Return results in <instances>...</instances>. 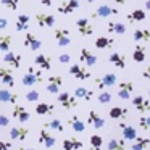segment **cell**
<instances>
[{
    "label": "cell",
    "instance_id": "obj_48",
    "mask_svg": "<svg viewBox=\"0 0 150 150\" xmlns=\"http://www.w3.org/2000/svg\"><path fill=\"white\" fill-rule=\"evenodd\" d=\"M8 28V20L7 18H0V29H7Z\"/></svg>",
    "mask_w": 150,
    "mask_h": 150
},
{
    "label": "cell",
    "instance_id": "obj_32",
    "mask_svg": "<svg viewBox=\"0 0 150 150\" xmlns=\"http://www.w3.org/2000/svg\"><path fill=\"white\" fill-rule=\"evenodd\" d=\"M145 20V11L137 8V10H132L129 15H127V21L129 23H140V21Z\"/></svg>",
    "mask_w": 150,
    "mask_h": 150
},
{
    "label": "cell",
    "instance_id": "obj_55",
    "mask_svg": "<svg viewBox=\"0 0 150 150\" xmlns=\"http://www.w3.org/2000/svg\"><path fill=\"white\" fill-rule=\"evenodd\" d=\"M149 95H150V89H149Z\"/></svg>",
    "mask_w": 150,
    "mask_h": 150
},
{
    "label": "cell",
    "instance_id": "obj_25",
    "mask_svg": "<svg viewBox=\"0 0 150 150\" xmlns=\"http://www.w3.org/2000/svg\"><path fill=\"white\" fill-rule=\"evenodd\" d=\"M68 124H69V127H71L74 132H84L86 131V123L79 120L78 115H73V116L68 120Z\"/></svg>",
    "mask_w": 150,
    "mask_h": 150
},
{
    "label": "cell",
    "instance_id": "obj_13",
    "mask_svg": "<svg viewBox=\"0 0 150 150\" xmlns=\"http://www.w3.org/2000/svg\"><path fill=\"white\" fill-rule=\"evenodd\" d=\"M13 110H11V116L15 118V120H18L20 123H28V121L31 120V113L26 110L24 107H21V105H16L13 103Z\"/></svg>",
    "mask_w": 150,
    "mask_h": 150
},
{
    "label": "cell",
    "instance_id": "obj_41",
    "mask_svg": "<svg viewBox=\"0 0 150 150\" xmlns=\"http://www.w3.org/2000/svg\"><path fill=\"white\" fill-rule=\"evenodd\" d=\"M97 100L100 102V103H110L111 102V94L103 89V91H100V94L97 95Z\"/></svg>",
    "mask_w": 150,
    "mask_h": 150
},
{
    "label": "cell",
    "instance_id": "obj_16",
    "mask_svg": "<svg viewBox=\"0 0 150 150\" xmlns=\"http://www.w3.org/2000/svg\"><path fill=\"white\" fill-rule=\"evenodd\" d=\"M0 81L2 84L7 87H15V76H13V69L11 68H0Z\"/></svg>",
    "mask_w": 150,
    "mask_h": 150
},
{
    "label": "cell",
    "instance_id": "obj_8",
    "mask_svg": "<svg viewBox=\"0 0 150 150\" xmlns=\"http://www.w3.org/2000/svg\"><path fill=\"white\" fill-rule=\"evenodd\" d=\"M58 102L65 110H73V108L78 107V98L69 95L68 92H58Z\"/></svg>",
    "mask_w": 150,
    "mask_h": 150
},
{
    "label": "cell",
    "instance_id": "obj_19",
    "mask_svg": "<svg viewBox=\"0 0 150 150\" xmlns=\"http://www.w3.org/2000/svg\"><path fill=\"white\" fill-rule=\"evenodd\" d=\"M62 86H63L62 76H50L49 81H47V92H50V94H58Z\"/></svg>",
    "mask_w": 150,
    "mask_h": 150
},
{
    "label": "cell",
    "instance_id": "obj_4",
    "mask_svg": "<svg viewBox=\"0 0 150 150\" xmlns=\"http://www.w3.org/2000/svg\"><path fill=\"white\" fill-rule=\"evenodd\" d=\"M118 13H120V10L111 7V5H100V7L91 15V18H94V20L95 18H108V16H116Z\"/></svg>",
    "mask_w": 150,
    "mask_h": 150
},
{
    "label": "cell",
    "instance_id": "obj_44",
    "mask_svg": "<svg viewBox=\"0 0 150 150\" xmlns=\"http://www.w3.org/2000/svg\"><path fill=\"white\" fill-rule=\"evenodd\" d=\"M139 126H140V129H144V131H147V129H150V116H142V118H139Z\"/></svg>",
    "mask_w": 150,
    "mask_h": 150
},
{
    "label": "cell",
    "instance_id": "obj_2",
    "mask_svg": "<svg viewBox=\"0 0 150 150\" xmlns=\"http://www.w3.org/2000/svg\"><path fill=\"white\" fill-rule=\"evenodd\" d=\"M37 142L40 144V145H44L45 149H52V147H55L57 144V137L52 136L50 134V131L47 129V127H40L39 131V137H37Z\"/></svg>",
    "mask_w": 150,
    "mask_h": 150
},
{
    "label": "cell",
    "instance_id": "obj_14",
    "mask_svg": "<svg viewBox=\"0 0 150 150\" xmlns=\"http://www.w3.org/2000/svg\"><path fill=\"white\" fill-rule=\"evenodd\" d=\"M21 62H23V57L20 55V53H13V52H5L4 55V63L5 65H8L10 68H20L21 66Z\"/></svg>",
    "mask_w": 150,
    "mask_h": 150
},
{
    "label": "cell",
    "instance_id": "obj_42",
    "mask_svg": "<svg viewBox=\"0 0 150 150\" xmlns=\"http://www.w3.org/2000/svg\"><path fill=\"white\" fill-rule=\"evenodd\" d=\"M0 4L4 5V7H7L8 10L15 11L18 8V4H20V0H0Z\"/></svg>",
    "mask_w": 150,
    "mask_h": 150
},
{
    "label": "cell",
    "instance_id": "obj_43",
    "mask_svg": "<svg viewBox=\"0 0 150 150\" xmlns=\"http://www.w3.org/2000/svg\"><path fill=\"white\" fill-rule=\"evenodd\" d=\"M39 97H40V94L37 91H29L26 95H24V98H26L28 102H37V100H39Z\"/></svg>",
    "mask_w": 150,
    "mask_h": 150
},
{
    "label": "cell",
    "instance_id": "obj_40",
    "mask_svg": "<svg viewBox=\"0 0 150 150\" xmlns=\"http://www.w3.org/2000/svg\"><path fill=\"white\" fill-rule=\"evenodd\" d=\"M91 150H102V145H103V139H102V136H98V134H94V136H91Z\"/></svg>",
    "mask_w": 150,
    "mask_h": 150
},
{
    "label": "cell",
    "instance_id": "obj_52",
    "mask_svg": "<svg viewBox=\"0 0 150 150\" xmlns=\"http://www.w3.org/2000/svg\"><path fill=\"white\" fill-rule=\"evenodd\" d=\"M115 4H118V5H124L126 4V0H113Z\"/></svg>",
    "mask_w": 150,
    "mask_h": 150
},
{
    "label": "cell",
    "instance_id": "obj_5",
    "mask_svg": "<svg viewBox=\"0 0 150 150\" xmlns=\"http://www.w3.org/2000/svg\"><path fill=\"white\" fill-rule=\"evenodd\" d=\"M53 37H55L57 44L60 47H68L71 44V36H69V29H65V28H60V29L53 31Z\"/></svg>",
    "mask_w": 150,
    "mask_h": 150
},
{
    "label": "cell",
    "instance_id": "obj_37",
    "mask_svg": "<svg viewBox=\"0 0 150 150\" xmlns=\"http://www.w3.org/2000/svg\"><path fill=\"white\" fill-rule=\"evenodd\" d=\"M26 29H29V16L20 15L16 18V31H26Z\"/></svg>",
    "mask_w": 150,
    "mask_h": 150
},
{
    "label": "cell",
    "instance_id": "obj_50",
    "mask_svg": "<svg viewBox=\"0 0 150 150\" xmlns=\"http://www.w3.org/2000/svg\"><path fill=\"white\" fill-rule=\"evenodd\" d=\"M142 78L147 79V81H150V66H149V68H145V71L142 73Z\"/></svg>",
    "mask_w": 150,
    "mask_h": 150
},
{
    "label": "cell",
    "instance_id": "obj_26",
    "mask_svg": "<svg viewBox=\"0 0 150 150\" xmlns=\"http://www.w3.org/2000/svg\"><path fill=\"white\" fill-rule=\"evenodd\" d=\"M145 53H147V50H145V45L144 44H137L136 47H134V52H132V60L136 63H142V62H145Z\"/></svg>",
    "mask_w": 150,
    "mask_h": 150
},
{
    "label": "cell",
    "instance_id": "obj_23",
    "mask_svg": "<svg viewBox=\"0 0 150 150\" xmlns=\"http://www.w3.org/2000/svg\"><path fill=\"white\" fill-rule=\"evenodd\" d=\"M111 120H127V115H129V110L126 107H111L110 111H108Z\"/></svg>",
    "mask_w": 150,
    "mask_h": 150
},
{
    "label": "cell",
    "instance_id": "obj_30",
    "mask_svg": "<svg viewBox=\"0 0 150 150\" xmlns=\"http://www.w3.org/2000/svg\"><path fill=\"white\" fill-rule=\"evenodd\" d=\"M74 97H76V98H82V100L89 102V100H92V98H94V91H91V89H86V87H76Z\"/></svg>",
    "mask_w": 150,
    "mask_h": 150
},
{
    "label": "cell",
    "instance_id": "obj_9",
    "mask_svg": "<svg viewBox=\"0 0 150 150\" xmlns=\"http://www.w3.org/2000/svg\"><path fill=\"white\" fill-rule=\"evenodd\" d=\"M24 47L33 50V52H37L42 47V42H40V39L34 33H26L24 34Z\"/></svg>",
    "mask_w": 150,
    "mask_h": 150
},
{
    "label": "cell",
    "instance_id": "obj_31",
    "mask_svg": "<svg viewBox=\"0 0 150 150\" xmlns=\"http://www.w3.org/2000/svg\"><path fill=\"white\" fill-rule=\"evenodd\" d=\"M107 31L113 34H124L126 33V26L123 23H118V21H110L107 24Z\"/></svg>",
    "mask_w": 150,
    "mask_h": 150
},
{
    "label": "cell",
    "instance_id": "obj_15",
    "mask_svg": "<svg viewBox=\"0 0 150 150\" xmlns=\"http://www.w3.org/2000/svg\"><path fill=\"white\" fill-rule=\"evenodd\" d=\"M79 0H65L58 5V13L62 15H69V13H74L76 10L79 8Z\"/></svg>",
    "mask_w": 150,
    "mask_h": 150
},
{
    "label": "cell",
    "instance_id": "obj_54",
    "mask_svg": "<svg viewBox=\"0 0 150 150\" xmlns=\"http://www.w3.org/2000/svg\"><path fill=\"white\" fill-rule=\"evenodd\" d=\"M86 2H87V4H94L95 0H86Z\"/></svg>",
    "mask_w": 150,
    "mask_h": 150
},
{
    "label": "cell",
    "instance_id": "obj_46",
    "mask_svg": "<svg viewBox=\"0 0 150 150\" xmlns=\"http://www.w3.org/2000/svg\"><path fill=\"white\" fill-rule=\"evenodd\" d=\"M10 124V118L5 115H0V127H7Z\"/></svg>",
    "mask_w": 150,
    "mask_h": 150
},
{
    "label": "cell",
    "instance_id": "obj_45",
    "mask_svg": "<svg viewBox=\"0 0 150 150\" xmlns=\"http://www.w3.org/2000/svg\"><path fill=\"white\" fill-rule=\"evenodd\" d=\"M58 62L62 63V65H68V63L71 62V57H69L68 53H60V55H58Z\"/></svg>",
    "mask_w": 150,
    "mask_h": 150
},
{
    "label": "cell",
    "instance_id": "obj_51",
    "mask_svg": "<svg viewBox=\"0 0 150 150\" xmlns=\"http://www.w3.org/2000/svg\"><path fill=\"white\" fill-rule=\"evenodd\" d=\"M16 150H36V149H29V147H24V145H20V147H16Z\"/></svg>",
    "mask_w": 150,
    "mask_h": 150
},
{
    "label": "cell",
    "instance_id": "obj_33",
    "mask_svg": "<svg viewBox=\"0 0 150 150\" xmlns=\"http://www.w3.org/2000/svg\"><path fill=\"white\" fill-rule=\"evenodd\" d=\"M113 44H115V40L111 39V37H105V36L97 37V40H95V47H97V49H100V50L111 49V47H113Z\"/></svg>",
    "mask_w": 150,
    "mask_h": 150
},
{
    "label": "cell",
    "instance_id": "obj_35",
    "mask_svg": "<svg viewBox=\"0 0 150 150\" xmlns=\"http://www.w3.org/2000/svg\"><path fill=\"white\" fill-rule=\"evenodd\" d=\"M55 111V105L52 103H37L36 105V113L37 115H52Z\"/></svg>",
    "mask_w": 150,
    "mask_h": 150
},
{
    "label": "cell",
    "instance_id": "obj_20",
    "mask_svg": "<svg viewBox=\"0 0 150 150\" xmlns=\"http://www.w3.org/2000/svg\"><path fill=\"white\" fill-rule=\"evenodd\" d=\"M132 105L136 107V110L139 111V113H145V111L150 110V100H147L145 97H142V95L132 97Z\"/></svg>",
    "mask_w": 150,
    "mask_h": 150
},
{
    "label": "cell",
    "instance_id": "obj_47",
    "mask_svg": "<svg viewBox=\"0 0 150 150\" xmlns=\"http://www.w3.org/2000/svg\"><path fill=\"white\" fill-rule=\"evenodd\" d=\"M0 150H13V144H11V142H4V140H0Z\"/></svg>",
    "mask_w": 150,
    "mask_h": 150
},
{
    "label": "cell",
    "instance_id": "obj_28",
    "mask_svg": "<svg viewBox=\"0 0 150 150\" xmlns=\"http://www.w3.org/2000/svg\"><path fill=\"white\" fill-rule=\"evenodd\" d=\"M16 100H18V94H13L8 89H0V102L13 105V103H16Z\"/></svg>",
    "mask_w": 150,
    "mask_h": 150
},
{
    "label": "cell",
    "instance_id": "obj_34",
    "mask_svg": "<svg viewBox=\"0 0 150 150\" xmlns=\"http://www.w3.org/2000/svg\"><path fill=\"white\" fill-rule=\"evenodd\" d=\"M149 145H150V139H149V137H139V136H136L134 144H132V150H145Z\"/></svg>",
    "mask_w": 150,
    "mask_h": 150
},
{
    "label": "cell",
    "instance_id": "obj_17",
    "mask_svg": "<svg viewBox=\"0 0 150 150\" xmlns=\"http://www.w3.org/2000/svg\"><path fill=\"white\" fill-rule=\"evenodd\" d=\"M87 124H91L94 129H102V127H105V120L97 111L91 110L89 111V116H87Z\"/></svg>",
    "mask_w": 150,
    "mask_h": 150
},
{
    "label": "cell",
    "instance_id": "obj_11",
    "mask_svg": "<svg viewBox=\"0 0 150 150\" xmlns=\"http://www.w3.org/2000/svg\"><path fill=\"white\" fill-rule=\"evenodd\" d=\"M29 127H24V126H15L10 129V139L11 140H18V142H23V140L28 139L29 136Z\"/></svg>",
    "mask_w": 150,
    "mask_h": 150
},
{
    "label": "cell",
    "instance_id": "obj_12",
    "mask_svg": "<svg viewBox=\"0 0 150 150\" xmlns=\"http://www.w3.org/2000/svg\"><path fill=\"white\" fill-rule=\"evenodd\" d=\"M132 91H134L132 81H121L120 87H118V97H120L121 100H129Z\"/></svg>",
    "mask_w": 150,
    "mask_h": 150
},
{
    "label": "cell",
    "instance_id": "obj_53",
    "mask_svg": "<svg viewBox=\"0 0 150 150\" xmlns=\"http://www.w3.org/2000/svg\"><path fill=\"white\" fill-rule=\"evenodd\" d=\"M145 10L150 11V0H147V2H145Z\"/></svg>",
    "mask_w": 150,
    "mask_h": 150
},
{
    "label": "cell",
    "instance_id": "obj_49",
    "mask_svg": "<svg viewBox=\"0 0 150 150\" xmlns=\"http://www.w3.org/2000/svg\"><path fill=\"white\" fill-rule=\"evenodd\" d=\"M39 4H42L44 7H52L53 5V0H37Z\"/></svg>",
    "mask_w": 150,
    "mask_h": 150
},
{
    "label": "cell",
    "instance_id": "obj_3",
    "mask_svg": "<svg viewBox=\"0 0 150 150\" xmlns=\"http://www.w3.org/2000/svg\"><path fill=\"white\" fill-rule=\"evenodd\" d=\"M95 87L100 89V91H103V89L107 87H111V86L116 84V74L115 73H107V74H103L102 78H97L94 81Z\"/></svg>",
    "mask_w": 150,
    "mask_h": 150
},
{
    "label": "cell",
    "instance_id": "obj_36",
    "mask_svg": "<svg viewBox=\"0 0 150 150\" xmlns=\"http://www.w3.org/2000/svg\"><path fill=\"white\" fill-rule=\"evenodd\" d=\"M44 127H47V129H53V131H58V132H63V131H65L63 123L60 120H57V118L45 121V123H44Z\"/></svg>",
    "mask_w": 150,
    "mask_h": 150
},
{
    "label": "cell",
    "instance_id": "obj_18",
    "mask_svg": "<svg viewBox=\"0 0 150 150\" xmlns=\"http://www.w3.org/2000/svg\"><path fill=\"white\" fill-rule=\"evenodd\" d=\"M36 21L40 28H53L55 26V16L49 13H37Z\"/></svg>",
    "mask_w": 150,
    "mask_h": 150
},
{
    "label": "cell",
    "instance_id": "obj_24",
    "mask_svg": "<svg viewBox=\"0 0 150 150\" xmlns=\"http://www.w3.org/2000/svg\"><path fill=\"white\" fill-rule=\"evenodd\" d=\"M108 62H110L115 68H120V69L126 68V57H124L123 53H118V52L111 53V55L108 57Z\"/></svg>",
    "mask_w": 150,
    "mask_h": 150
},
{
    "label": "cell",
    "instance_id": "obj_6",
    "mask_svg": "<svg viewBox=\"0 0 150 150\" xmlns=\"http://www.w3.org/2000/svg\"><path fill=\"white\" fill-rule=\"evenodd\" d=\"M76 28H78L79 34L84 37H89L94 34V26H92L91 20H87V18H79V20H76Z\"/></svg>",
    "mask_w": 150,
    "mask_h": 150
},
{
    "label": "cell",
    "instance_id": "obj_21",
    "mask_svg": "<svg viewBox=\"0 0 150 150\" xmlns=\"http://www.w3.org/2000/svg\"><path fill=\"white\" fill-rule=\"evenodd\" d=\"M34 63H36V66H37V68H40V69H45V71L52 69V58H50L49 55L39 53V55L34 57Z\"/></svg>",
    "mask_w": 150,
    "mask_h": 150
},
{
    "label": "cell",
    "instance_id": "obj_7",
    "mask_svg": "<svg viewBox=\"0 0 150 150\" xmlns=\"http://www.w3.org/2000/svg\"><path fill=\"white\" fill-rule=\"evenodd\" d=\"M69 74L73 76V78H76L78 81H87V79H91V71H89L87 68H82L81 65H71L69 66Z\"/></svg>",
    "mask_w": 150,
    "mask_h": 150
},
{
    "label": "cell",
    "instance_id": "obj_10",
    "mask_svg": "<svg viewBox=\"0 0 150 150\" xmlns=\"http://www.w3.org/2000/svg\"><path fill=\"white\" fill-rule=\"evenodd\" d=\"M79 62L82 63V65H86L87 68H92V66L97 63V55H94V52H91L89 49H81V52H79Z\"/></svg>",
    "mask_w": 150,
    "mask_h": 150
},
{
    "label": "cell",
    "instance_id": "obj_27",
    "mask_svg": "<svg viewBox=\"0 0 150 150\" xmlns=\"http://www.w3.org/2000/svg\"><path fill=\"white\" fill-rule=\"evenodd\" d=\"M84 147L82 140L76 139V137H69V139L63 140V150H81Z\"/></svg>",
    "mask_w": 150,
    "mask_h": 150
},
{
    "label": "cell",
    "instance_id": "obj_29",
    "mask_svg": "<svg viewBox=\"0 0 150 150\" xmlns=\"http://www.w3.org/2000/svg\"><path fill=\"white\" fill-rule=\"evenodd\" d=\"M132 39L136 42H149L150 40V29H142V28H137L132 33Z\"/></svg>",
    "mask_w": 150,
    "mask_h": 150
},
{
    "label": "cell",
    "instance_id": "obj_1",
    "mask_svg": "<svg viewBox=\"0 0 150 150\" xmlns=\"http://www.w3.org/2000/svg\"><path fill=\"white\" fill-rule=\"evenodd\" d=\"M23 86H26V87H31V86L37 84V82H42L44 78H42V69L37 68V66H29V69H28V73L23 76Z\"/></svg>",
    "mask_w": 150,
    "mask_h": 150
},
{
    "label": "cell",
    "instance_id": "obj_22",
    "mask_svg": "<svg viewBox=\"0 0 150 150\" xmlns=\"http://www.w3.org/2000/svg\"><path fill=\"white\" fill-rule=\"evenodd\" d=\"M120 129L123 131V139L124 140H134L137 136V131L134 126H131V124H126L123 120L120 121Z\"/></svg>",
    "mask_w": 150,
    "mask_h": 150
},
{
    "label": "cell",
    "instance_id": "obj_38",
    "mask_svg": "<svg viewBox=\"0 0 150 150\" xmlns=\"http://www.w3.org/2000/svg\"><path fill=\"white\" fill-rule=\"evenodd\" d=\"M108 150H126L124 149V139H110L107 144Z\"/></svg>",
    "mask_w": 150,
    "mask_h": 150
},
{
    "label": "cell",
    "instance_id": "obj_39",
    "mask_svg": "<svg viewBox=\"0 0 150 150\" xmlns=\"http://www.w3.org/2000/svg\"><path fill=\"white\" fill-rule=\"evenodd\" d=\"M11 39L13 37L10 36V34H7V36H0V52H8L10 50V45H11Z\"/></svg>",
    "mask_w": 150,
    "mask_h": 150
}]
</instances>
